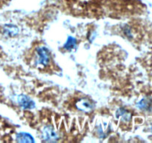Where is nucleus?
Listing matches in <instances>:
<instances>
[{
	"label": "nucleus",
	"instance_id": "nucleus-1",
	"mask_svg": "<svg viewBox=\"0 0 152 143\" xmlns=\"http://www.w3.org/2000/svg\"><path fill=\"white\" fill-rule=\"evenodd\" d=\"M37 63L39 65H47L48 64L49 60H50V56L48 52V50L44 47H39L37 50Z\"/></svg>",
	"mask_w": 152,
	"mask_h": 143
},
{
	"label": "nucleus",
	"instance_id": "nucleus-2",
	"mask_svg": "<svg viewBox=\"0 0 152 143\" xmlns=\"http://www.w3.org/2000/svg\"><path fill=\"white\" fill-rule=\"evenodd\" d=\"M44 136L46 140L55 142L58 139V136L51 126H48L44 130Z\"/></svg>",
	"mask_w": 152,
	"mask_h": 143
},
{
	"label": "nucleus",
	"instance_id": "nucleus-3",
	"mask_svg": "<svg viewBox=\"0 0 152 143\" xmlns=\"http://www.w3.org/2000/svg\"><path fill=\"white\" fill-rule=\"evenodd\" d=\"M19 103L20 106H22L23 108H34L35 106V103L33 102L32 100L29 99L28 97H27L26 96H24L22 95L19 97Z\"/></svg>",
	"mask_w": 152,
	"mask_h": 143
},
{
	"label": "nucleus",
	"instance_id": "nucleus-4",
	"mask_svg": "<svg viewBox=\"0 0 152 143\" xmlns=\"http://www.w3.org/2000/svg\"><path fill=\"white\" fill-rule=\"evenodd\" d=\"M18 142H34V139L30 134L26 133H19L16 136Z\"/></svg>",
	"mask_w": 152,
	"mask_h": 143
},
{
	"label": "nucleus",
	"instance_id": "nucleus-5",
	"mask_svg": "<svg viewBox=\"0 0 152 143\" xmlns=\"http://www.w3.org/2000/svg\"><path fill=\"white\" fill-rule=\"evenodd\" d=\"M77 108L81 111H88L92 109V105L88 101H80L77 103Z\"/></svg>",
	"mask_w": 152,
	"mask_h": 143
},
{
	"label": "nucleus",
	"instance_id": "nucleus-6",
	"mask_svg": "<svg viewBox=\"0 0 152 143\" xmlns=\"http://www.w3.org/2000/svg\"><path fill=\"white\" fill-rule=\"evenodd\" d=\"M152 102L150 99H144L138 104V107L142 110H149L151 107Z\"/></svg>",
	"mask_w": 152,
	"mask_h": 143
},
{
	"label": "nucleus",
	"instance_id": "nucleus-7",
	"mask_svg": "<svg viewBox=\"0 0 152 143\" xmlns=\"http://www.w3.org/2000/svg\"><path fill=\"white\" fill-rule=\"evenodd\" d=\"M75 45H76L75 39L73 38V37H69L68 41H67V42L65 43L64 47H65V49H67V50H71V49L75 47Z\"/></svg>",
	"mask_w": 152,
	"mask_h": 143
}]
</instances>
